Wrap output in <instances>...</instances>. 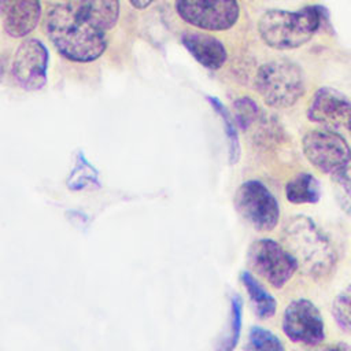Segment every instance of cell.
<instances>
[{
  "mask_svg": "<svg viewBox=\"0 0 351 351\" xmlns=\"http://www.w3.org/2000/svg\"><path fill=\"white\" fill-rule=\"evenodd\" d=\"M45 32L58 52L77 63L96 60L107 47L104 30L89 22L74 4H55L45 16Z\"/></svg>",
  "mask_w": 351,
  "mask_h": 351,
  "instance_id": "cell-1",
  "label": "cell"
},
{
  "mask_svg": "<svg viewBox=\"0 0 351 351\" xmlns=\"http://www.w3.org/2000/svg\"><path fill=\"white\" fill-rule=\"evenodd\" d=\"M282 245L310 278L322 280L336 266V251L324 230L306 215L291 217L282 228Z\"/></svg>",
  "mask_w": 351,
  "mask_h": 351,
  "instance_id": "cell-2",
  "label": "cell"
},
{
  "mask_svg": "<svg viewBox=\"0 0 351 351\" xmlns=\"http://www.w3.org/2000/svg\"><path fill=\"white\" fill-rule=\"evenodd\" d=\"M321 25V8L306 5L298 11L269 10L258 21L262 41L273 49H295L304 45Z\"/></svg>",
  "mask_w": 351,
  "mask_h": 351,
  "instance_id": "cell-3",
  "label": "cell"
},
{
  "mask_svg": "<svg viewBox=\"0 0 351 351\" xmlns=\"http://www.w3.org/2000/svg\"><path fill=\"white\" fill-rule=\"evenodd\" d=\"M255 89L267 106L288 108L304 95L303 70L287 59L266 62L256 71Z\"/></svg>",
  "mask_w": 351,
  "mask_h": 351,
  "instance_id": "cell-4",
  "label": "cell"
},
{
  "mask_svg": "<svg viewBox=\"0 0 351 351\" xmlns=\"http://www.w3.org/2000/svg\"><path fill=\"white\" fill-rule=\"evenodd\" d=\"M234 207L240 217L258 232L273 230L280 219L277 199L258 180H248L237 188Z\"/></svg>",
  "mask_w": 351,
  "mask_h": 351,
  "instance_id": "cell-5",
  "label": "cell"
},
{
  "mask_svg": "<svg viewBox=\"0 0 351 351\" xmlns=\"http://www.w3.org/2000/svg\"><path fill=\"white\" fill-rule=\"evenodd\" d=\"M247 261L251 270L274 288H282L299 269L292 254L273 239L255 240L248 248Z\"/></svg>",
  "mask_w": 351,
  "mask_h": 351,
  "instance_id": "cell-6",
  "label": "cell"
},
{
  "mask_svg": "<svg viewBox=\"0 0 351 351\" xmlns=\"http://www.w3.org/2000/svg\"><path fill=\"white\" fill-rule=\"evenodd\" d=\"M306 159L319 171L332 174L351 162V147L347 140L333 129L308 130L302 140Z\"/></svg>",
  "mask_w": 351,
  "mask_h": 351,
  "instance_id": "cell-7",
  "label": "cell"
},
{
  "mask_svg": "<svg viewBox=\"0 0 351 351\" xmlns=\"http://www.w3.org/2000/svg\"><path fill=\"white\" fill-rule=\"evenodd\" d=\"M174 5L184 22L208 32L228 30L240 16L237 0H174Z\"/></svg>",
  "mask_w": 351,
  "mask_h": 351,
  "instance_id": "cell-8",
  "label": "cell"
},
{
  "mask_svg": "<svg viewBox=\"0 0 351 351\" xmlns=\"http://www.w3.org/2000/svg\"><path fill=\"white\" fill-rule=\"evenodd\" d=\"M282 332L293 343L317 346L325 340V325L317 306L308 299L292 300L282 315Z\"/></svg>",
  "mask_w": 351,
  "mask_h": 351,
  "instance_id": "cell-9",
  "label": "cell"
},
{
  "mask_svg": "<svg viewBox=\"0 0 351 351\" xmlns=\"http://www.w3.org/2000/svg\"><path fill=\"white\" fill-rule=\"evenodd\" d=\"M49 53L47 47L37 38L23 40L14 56L12 77L25 90H40L47 84Z\"/></svg>",
  "mask_w": 351,
  "mask_h": 351,
  "instance_id": "cell-10",
  "label": "cell"
},
{
  "mask_svg": "<svg viewBox=\"0 0 351 351\" xmlns=\"http://www.w3.org/2000/svg\"><path fill=\"white\" fill-rule=\"evenodd\" d=\"M306 115L308 121L328 129H344L351 133V99L341 92L322 86L313 95Z\"/></svg>",
  "mask_w": 351,
  "mask_h": 351,
  "instance_id": "cell-11",
  "label": "cell"
},
{
  "mask_svg": "<svg viewBox=\"0 0 351 351\" xmlns=\"http://www.w3.org/2000/svg\"><path fill=\"white\" fill-rule=\"evenodd\" d=\"M0 16L8 36L21 38L32 33L40 22V0H0Z\"/></svg>",
  "mask_w": 351,
  "mask_h": 351,
  "instance_id": "cell-12",
  "label": "cell"
},
{
  "mask_svg": "<svg viewBox=\"0 0 351 351\" xmlns=\"http://www.w3.org/2000/svg\"><path fill=\"white\" fill-rule=\"evenodd\" d=\"M181 43L186 51L206 69L218 70L228 59L225 45L211 34L185 32L181 34Z\"/></svg>",
  "mask_w": 351,
  "mask_h": 351,
  "instance_id": "cell-13",
  "label": "cell"
},
{
  "mask_svg": "<svg viewBox=\"0 0 351 351\" xmlns=\"http://www.w3.org/2000/svg\"><path fill=\"white\" fill-rule=\"evenodd\" d=\"M80 12L101 30L115 26L119 16V0H75Z\"/></svg>",
  "mask_w": 351,
  "mask_h": 351,
  "instance_id": "cell-14",
  "label": "cell"
},
{
  "mask_svg": "<svg viewBox=\"0 0 351 351\" xmlns=\"http://www.w3.org/2000/svg\"><path fill=\"white\" fill-rule=\"evenodd\" d=\"M285 197L293 204L317 203L321 197V184L310 173H298L288 180Z\"/></svg>",
  "mask_w": 351,
  "mask_h": 351,
  "instance_id": "cell-15",
  "label": "cell"
},
{
  "mask_svg": "<svg viewBox=\"0 0 351 351\" xmlns=\"http://www.w3.org/2000/svg\"><path fill=\"white\" fill-rule=\"evenodd\" d=\"M240 280L250 296L256 315L261 319L271 318L277 310V302L273 295L267 292L250 271L243 270L240 274Z\"/></svg>",
  "mask_w": 351,
  "mask_h": 351,
  "instance_id": "cell-16",
  "label": "cell"
},
{
  "mask_svg": "<svg viewBox=\"0 0 351 351\" xmlns=\"http://www.w3.org/2000/svg\"><path fill=\"white\" fill-rule=\"evenodd\" d=\"M233 107L236 123H239L244 132H248L251 129L256 130V128H263L267 125V118L265 112L251 97H239L237 100H234Z\"/></svg>",
  "mask_w": 351,
  "mask_h": 351,
  "instance_id": "cell-17",
  "label": "cell"
},
{
  "mask_svg": "<svg viewBox=\"0 0 351 351\" xmlns=\"http://www.w3.org/2000/svg\"><path fill=\"white\" fill-rule=\"evenodd\" d=\"M207 100L213 106L215 112L222 119L225 133H226V138H228V143H229V162L233 165L239 160L240 152H241L240 141H239V133H237V128H236V121L232 117V114L228 111V108L217 97L207 96Z\"/></svg>",
  "mask_w": 351,
  "mask_h": 351,
  "instance_id": "cell-18",
  "label": "cell"
},
{
  "mask_svg": "<svg viewBox=\"0 0 351 351\" xmlns=\"http://www.w3.org/2000/svg\"><path fill=\"white\" fill-rule=\"evenodd\" d=\"M335 200L339 207L351 217V166L347 165L330 174Z\"/></svg>",
  "mask_w": 351,
  "mask_h": 351,
  "instance_id": "cell-19",
  "label": "cell"
},
{
  "mask_svg": "<svg viewBox=\"0 0 351 351\" xmlns=\"http://www.w3.org/2000/svg\"><path fill=\"white\" fill-rule=\"evenodd\" d=\"M332 317L343 332L351 333V284L343 288L335 298Z\"/></svg>",
  "mask_w": 351,
  "mask_h": 351,
  "instance_id": "cell-20",
  "label": "cell"
},
{
  "mask_svg": "<svg viewBox=\"0 0 351 351\" xmlns=\"http://www.w3.org/2000/svg\"><path fill=\"white\" fill-rule=\"evenodd\" d=\"M67 185L70 189H84L92 185H99L97 171L85 160L81 154L78 155V162L67 180Z\"/></svg>",
  "mask_w": 351,
  "mask_h": 351,
  "instance_id": "cell-21",
  "label": "cell"
},
{
  "mask_svg": "<svg viewBox=\"0 0 351 351\" xmlns=\"http://www.w3.org/2000/svg\"><path fill=\"white\" fill-rule=\"evenodd\" d=\"M252 350H284L280 339L261 326H252L250 330V346Z\"/></svg>",
  "mask_w": 351,
  "mask_h": 351,
  "instance_id": "cell-22",
  "label": "cell"
},
{
  "mask_svg": "<svg viewBox=\"0 0 351 351\" xmlns=\"http://www.w3.org/2000/svg\"><path fill=\"white\" fill-rule=\"evenodd\" d=\"M241 311H243V302L239 295H234L232 299V318H230V337L229 344L225 347L226 350H232L236 347L240 330H241Z\"/></svg>",
  "mask_w": 351,
  "mask_h": 351,
  "instance_id": "cell-23",
  "label": "cell"
},
{
  "mask_svg": "<svg viewBox=\"0 0 351 351\" xmlns=\"http://www.w3.org/2000/svg\"><path fill=\"white\" fill-rule=\"evenodd\" d=\"M129 1H130V4H132L134 8H137V10H144V8H147L148 5H151L154 0H129Z\"/></svg>",
  "mask_w": 351,
  "mask_h": 351,
  "instance_id": "cell-24",
  "label": "cell"
}]
</instances>
